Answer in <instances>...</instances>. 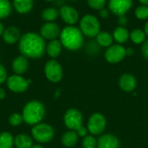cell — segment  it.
I'll return each mask as SVG.
<instances>
[{"label":"cell","mask_w":148,"mask_h":148,"mask_svg":"<svg viewBox=\"0 0 148 148\" xmlns=\"http://www.w3.org/2000/svg\"><path fill=\"white\" fill-rule=\"evenodd\" d=\"M135 16L140 20H147L148 19V6L140 4L135 9L134 11Z\"/></svg>","instance_id":"cell-28"},{"label":"cell","mask_w":148,"mask_h":148,"mask_svg":"<svg viewBox=\"0 0 148 148\" xmlns=\"http://www.w3.org/2000/svg\"><path fill=\"white\" fill-rule=\"evenodd\" d=\"M88 128L85 127L84 126H82V127H80V128L76 131L77 134H78L79 136H81V137H85V136H87V135H88Z\"/></svg>","instance_id":"cell-35"},{"label":"cell","mask_w":148,"mask_h":148,"mask_svg":"<svg viewBox=\"0 0 148 148\" xmlns=\"http://www.w3.org/2000/svg\"><path fill=\"white\" fill-rule=\"evenodd\" d=\"M11 67L16 75H21L24 74L29 67V62L27 57H25L24 56H19L16 57L12 62Z\"/></svg>","instance_id":"cell-17"},{"label":"cell","mask_w":148,"mask_h":148,"mask_svg":"<svg viewBox=\"0 0 148 148\" xmlns=\"http://www.w3.org/2000/svg\"><path fill=\"white\" fill-rule=\"evenodd\" d=\"M22 115L26 124L35 126L44 118L45 108L41 101H30L24 106Z\"/></svg>","instance_id":"cell-3"},{"label":"cell","mask_w":148,"mask_h":148,"mask_svg":"<svg viewBox=\"0 0 148 148\" xmlns=\"http://www.w3.org/2000/svg\"><path fill=\"white\" fill-rule=\"evenodd\" d=\"M18 48L22 56L27 58L38 59L43 56L46 51V43L40 34L27 32L21 36Z\"/></svg>","instance_id":"cell-1"},{"label":"cell","mask_w":148,"mask_h":148,"mask_svg":"<svg viewBox=\"0 0 148 148\" xmlns=\"http://www.w3.org/2000/svg\"><path fill=\"white\" fill-rule=\"evenodd\" d=\"M65 126L72 130L77 131L80 127L83 126V116L81 111L76 108H69L66 111L63 117Z\"/></svg>","instance_id":"cell-7"},{"label":"cell","mask_w":148,"mask_h":148,"mask_svg":"<svg viewBox=\"0 0 148 148\" xmlns=\"http://www.w3.org/2000/svg\"><path fill=\"white\" fill-rule=\"evenodd\" d=\"M4 97H5V91L2 88H0V101L3 100Z\"/></svg>","instance_id":"cell-38"},{"label":"cell","mask_w":148,"mask_h":148,"mask_svg":"<svg viewBox=\"0 0 148 148\" xmlns=\"http://www.w3.org/2000/svg\"><path fill=\"white\" fill-rule=\"evenodd\" d=\"M69 1H77V0H69Z\"/></svg>","instance_id":"cell-44"},{"label":"cell","mask_w":148,"mask_h":148,"mask_svg":"<svg viewBox=\"0 0 148 148\" xmlns=\"http://www.w3.org/2000/svg\"><path fill=\"white\" fill-rule=\"evenodd\" d=\"M31 148H43L41 145H33V147Z\"/></svg>","instance_id":"cell-42"},{"label":"cell","mask_w":148,"mask_h":148,"mask_svg":"<svg viewBox=\"0 0 148 148\" xmlns=\"http://www.w3.org/2000/svg\"><path fill=\"white\" fill-rule=\"evenodd\" d=\"M95 41L100 47L102 48H108L112 44H114V37L111 33L108 31H101L95 37Z\"/></svg>","instance_id":"cell-21"},{"label":"cell","mask_w":148,"mask_h":148,"mask_svg":"<svg viewBox=\"0 0 148 148\" xmlns=\"http://www.w3.org/2000/svg\"><path fill=\"white\" fill-rule=\"evenodd\" d=\"M118 23H119V26L126 27V26H127V24L128 23V19H127V17L126 16V15L120 16H119Z\"/></svg>","instance_id":"cell-34"},{"label":"cell","mask_w":148,"mask_h":148,"mask_svg":"<svg viewBox=\"0 0 148 148\" xmlns=\"http://www.w3.org/2000/svg\"><path fill=\"white\" fill-rule=\"evenodd\" d=\"M60 16L68 25H75L80 20L79 12L76 9L69 5H63L59 10Z\"/></svg>","instance_id":"cell-12"},{"label":"cell","mask_w":148,"mask_h":148,"mask_svg":"<svg viewBox=\"0 0 148 148\" xmlns=\"http://www.w3.org/2000/svg\"><path fill=\"white\" fill-rule=\"evenodd\" d=\"M134 54V50L132 48H127V56H133Z\"/></svg>","instance_id":"cell-37"},{"label":"cell","mask_w":148,"mask_h":148,"mask_svg":"<svg viewBox=\"0 0 148 148\" xmlns=\"http://www.w3.org/2000/svg\"><path fill=\"white\" fill-rule=\"evenodd\" d=\"M14 145L16 148H31L33 147V140L29 135L21 134L14 139Z\"/></svg>","instance_id":"cell-22"},{"label":"cell","mask_w":148,"mask_h":148,"mask_svg":"<svg viewBox=\"0 0 148 148\" xmlns=\"http://www.w3.org/2000/svg\"><path fill=\"white\" fill-rule=\"evenodd\" d=\"M31 134L34 140L39 143L49 142L55 134L54 128L46 123H38L31 129Z\"/></svg>","instance_id":"cell-5"},{"label":"cell","mask_w":148,"mask_h":148,"mask_svg":"<svg viewBox=\"0 0 148 148\" xmlns=\"http://www.w3.org/2000/svg\"><path fill=\"white\" fill-rule=\"evenodd\" d=\"M144 32H145V34H146V36H147V37H148V20L147 21V23H145V26H144Z\"/></svg>","instance_id":"cell-39"},{"label":"cell","mask_w":148,"mask_h":148,"mask_svg":"<svg viewBox=\"0 0 148 148\" xmlns=\"http://www.w3.org/2000/svg\"><path fill=\"white\" fill-rule=\"evenodd\" d=\"M140 4H143V5H147L148 6V0H138Z\"/></svg>","instance_id":"cell-41"},{"label":"cell","mask_w":148,"mask_h":148,"mask_svg":"<svg viewBox=\"0 0 148 148\" xmlns=\"http://www.w3.org/2000/svg\"><path fill=\"white\" fill-rule=\"evenodd\" d=\"M79 135L75 131H68L62 137V143L66 147H72L76 145Z\"/></svg>","instance_id":"cell-23"},{"label":"cell","mask_w":148,"mask_h":148,"mask_svg":"<svg viewBox=\"0 0 148 148\" xmlns=\"http://www.w3.org/2000/svg\"><path fill=\"white\" fill-rule=\"evenodd\" d=\"M4 26H3V24L0 22V36H3V31H4Z\"/></svg>","instance_id":"cell-40"},{"label":"cell","mask_w":148,"mask_h":148,"mask_svg":"<svg viewBox=\"0 0 148 148\" xmlns=\"http://www.w3.org/2000/svg\"><path fill=\"white\" fill-rule=\"evenodd\" d=\"M61 29L55 22H46L40 29V35L48 40H55L61 34Z\"/></svg>","instance_id":"cell-13"},{"label":"cell","mask_w":148,"mask_h":148,"mask_svg":"<svg viewBox=\"0 0 148 148\" xmlns=\"http://www.w3.org/2000/svg\"><path fill=\"white\" fill-rule=\"evenodd\" d=\"M60 16V12L57 9L49 7L42 10V18L45 22H54Z\"/></svg>","instance_id":"cell-25"},{"label":"cell","mask_w":148,"mask_h":148,"mask_svg":"<svg viewBox=\"0 0 148 148\" xmlns=\"http://www.w3.org/2000/svg\"><path fill=\"white\" fill-rule=\"evenodd\" d=\"M83 148H96L97 147V140L93 135H87L82 140Z\"/></svg>","instance_id":"cell-30"},{"label":"cell","mask_w":148,"mask_h":148,"mask_svg":"<svg viewBox=\"0 0 148 148\" xmlns=\"http://www.w3.org/2000/svg\"><path fill=\"white\" fill-rule=\"evenodd\" d=\"M62 49V44L61 41L57 40V39L51 40L46 46V51H47L49 56L53 59H55L60 56Z\"/></svg>","instance_id":"cell-20"},{"label":"cell","mask_w":148,"mask_h":148,"mask_svg":"<svg viewBox=\"0 0 148 148\" xmlns=\"http://www.w3.org/2000/svg\"><path fill=\"white\" fill-rule=\"evenodd\" d=\"M7 79V71L5 69V68L0 64V84L3 83Z\"/></svg>","instance_id":"cell-32"},{"label":"cell","mask_w":148,"mask_h":148,"mask_svg":"<svg viewBox=\"0 0 148 148\" xmlns=\"http://www.w3.org/2000/svg\"><path fill=\"white\" fill-rule=\"evenodd\" d=\"M120 146L119 139L112 134H102L97 140V148H120Z\"/></svg>","instance_id":"cell-14"},{"label":"cell","mask_w":148,"mask_h":148,"mask_svg":"<svg viewBox=\"0 0 148 148\" xmlns=\"http://www.w3.org/2000/svg\"><path fill=\"white\" fill-rule=\"evenodd\" d=\"M106 126L107 121L105 116L100 113H95L89 117L87 128L91 134L99 135L104 132Z\"/></svg>","instance_id":"cell-9"},{"label":"cell","mask_w":148,"mask_h":148,"mask_svg":"<svg viewBox=\"0 0 148 148\" xmlns=\"http://www.w3.org/2000/svg\"><path fill=\"white\" fill-rule=\"evenodd\" d=\"M12 10L11 3L9 0H0V20L8 17Z\"/></svg>","instance_id":"cell-27"},{"label":"cell","mask_w":148,"mask_h":148,"mask_svg":"<svg viewBox=\"0 0 148 148\" xmlns=\"http://www.w3.org/2000/svg\"><path fill=\"white\" fill-rule=\"evenodd\" d=\"M112 35L114 40L119 44H124L125 42H127V40L130 37L129 30L126 27H122V26H117L114 29Z\"/></svg>","instance_id":"cell-18"},{"label":"cell","mask_w":148,"mask_h":148,"mask_svg":"<svg viewBox=\"0 0 148 148\" xmlns=\"http://www.w3.org/2000/svg\"><path fill=\"white\" fill-rule=\"evenodd\" d=\"M23 121V115L18 113H14L9 117V123L12 127H17Z\"/></svg>","instance_id":"cell-31"},{"label":"cell","mask_w":148,"mask_h":148,"mask_svg":"<svg viewBox=\"0 0 148 148\" xmlns=\"http://www.w3.org/2000/svg\"><path fill=\"white\" fill-rule=\"evenodd\" d=\"M99 16L101 18H103V19L108 17V16H109V10H108L106 8H102L101 10H99Z\"/></svg>","instance_id":"cell-36"},{"label":"cell","mask_w":148,"mask_h":148,"mask_svg":"<svg viewBox=\"0 0 148 148\" xmlns=\"http://www.w3.org/2000/svg\"><path fill=\"white\" fill-rule=\"evenodd\" d=\"M134 0H108L109 11L120 16L126 15L133 7Z\"/></svg>","instance_id":"cell-10"},{"label":"cell","mask_w":148,"mask_h":148,"mask_svg":"<svg viewBox=\"0 0 148 148\" xmlns=\"http://www.w3.org/2000/svg\"><path fill=\"white\" fill-rule=\"evenodd\" d=\"M44 1H47V2H52V1H55V0H44Z\"/></svg>","instance_id":"cell-43"},{"label":"cell","mask_w":148,"mask_h":148,"mask_svg":"<svg viewBox=\"0 0 148 148\" xmlns=\"http://www.w3.org/2000/svg\"><path fill=\"white\" fill-rule=\"evenodd\" d=\"M87 3L89 8L95 10H100L102 8H105L107 0H87Z\"/></svg>","instance_id":"cell-29"},{"label":"cell","mask_w":148,"mask_h":148,"mask_svg":"<svg viewBox=\"0 0 148 148\" xmlns=\"http://www.w3.org/2000/svg\"><path fill=\"white\" fill-rule=\"evenodd\" d=\"M79 29L84 36L93 38L101 31L99 19L91 14H87L80 19Z\"/></svg>","instance_id":"cell-4"},{"label":"cell","mask_w":148,"mask_h":148,"mask_svg":"<svg viewBox=\"0 0 148 148\" xmlns=\"http://www.w3.org/2000/svg\"><path fill=\"white\" fill-rule=\"evenodd\" d=\"M131 41L134 44H142L147 40V36L143 29H134L130 32V37Z\"/></svg>","instance_id":"cell-24"},{"label":"cell","mask_w":148,"mask_h":148,"mask_svg":"<svg viewBox=\"0 0 148 148\" xmlns=\"http://www.w3.org/2000/svg\"><path fill=\"white\" fill-rule=\"evenodd\" d=\"M137 81L134 75L129 73L123 74L119 79V87L124 92L129 93L134 91L136 88Z\"/></svg>","instance_id":"cell-15"},{"label":"cell","mask_w":148,"mask_h":148,"mask_svg":"<svg viewBox=\"0 0 148 148\" xmlns=\"http://www.w3.org/2000/svg\"><path fill=\"white\" fill-rule=\"evenodd\" d=\"M13 6L19 14H28L34 6V0H13Z\"/></svg>","instance_id":"cell-19"},{"label":"cell","mask_w":148,"mask_h":148,"mask_svg":"<svg viewBox=\"0 0 148 148\" xmlns=\"http://www.w3.org/2000/svg\"><path fill=\"white\" fill-rule=\"evenodd\" d=\"M60 41L62 47L68 50L76 51L82 48L84 43V36L78 27L68 25L62 29Z\"/></svg>","instance_id":"cell-2"},{"label":"cell","mask_w":148,"mask_h":148,"mask_svg":"<svg viewBox=\"0 0 148 148\" xmlns=\"http://www.w3.org/2000/svg\"><path fill=\"white\" fill-rule=\"evenodd\" d=\"M141 54L143 57L148 61V39L146 40L141 46Z\"/></svg>","instance_id":"cell-33"},{"label":"cell","mask_w":148,"mask_h":148,"mask_svg":"<svg viewBox=\"0 0 148 148\" xmlns=\"http://www.w3.org/2000/svg\"><path fill=\"white\" fill-rule=\"evenodd\" d=\"M30 80H26L22 75H14L7 79V86L9 89L15 93H23L29 88Z\"/></svg>","instance_id":"cell-11"},{"label":"cell","mask_w":148,"mask_h":148,"mask_svg":"<svg viewBox=\"0 0 148 148\" xmlns=\"http://www.w3.org/2000/svg\"><path fill=\"white\" fill-rule=\"evenodd\" d=\"M127 56V49L122 45L119 43L112 44L110 47L107 48L105 53H104V58L105 60L109 63H119L121 61L124 60V58Z\"/></svg>","instance_id":"cell-8"},{"label":"cell","mask_w":148,"mask_h":148,"mask_svg":"<svg viewBox=\"0 0 148 148\" xmlns=\"http://www.w3.org/2000/svg\"><path fill=\"white\" fill-rule=\"evenodd\" d=\"M14 145V138L8 132L0 134V148H12Z\"/></svg>","instance_id":"cell-26"},{"label":"cell","mask_w":148,"mask_h":148,"mask_svg":"<svg viewBox=\"0 0 148 148\" xmlns=\"http://www.w3.org/2000/svg\"><path fill=\"white\" fill-rule=\"evenodd\" d=\"M2 36H3L4 42L8 44H13L20 40L22 36L21 30L16 26H9L4 29Z\"/></svg>","instance_id":"cell-16"},{"label":"cell","mask_w":148,"mask_h":148,"mask_svg":"<svg viewBox=\"0 0 148 148\" xmlns=\"http://www.w3.org/2000/svg\"><path fill=\"white\" fill-rule=\"evenodd\" d=\"M44 74L46 78L54 83L59 82L62 81L63 76L62 67L59 62L55 59L48 61L44 66Z\"/></svg>","instance_id":"cell-6"}]
</instances>
